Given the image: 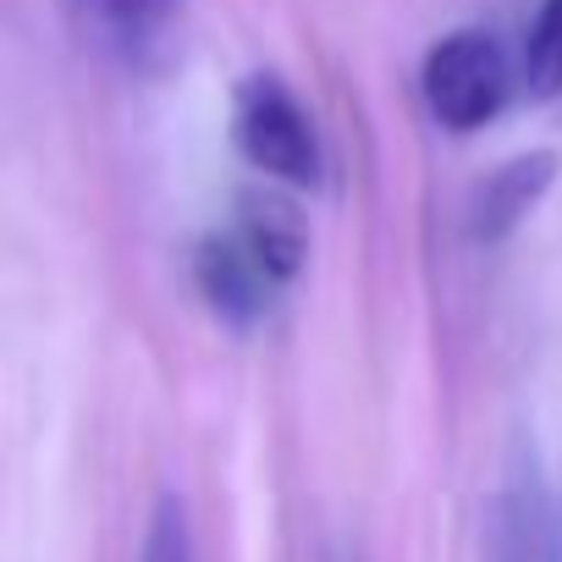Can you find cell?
I'll return each mask as SVG.
<instances>
[{
  "instance_id": "cell-1",
  "label": "cell",
  "mask_w": 562,
  "mask_h": 562,
  "mask_svg": "<svg viewBox=\"0 0 562 562\" xmlns=\"http://www.w3.org/2000/svg\"><path fill=\"white\" fill-rule=\"evenodd\" d=\"M232 144L265 182H281V188H315L321 182V133H315L310 111L299 105V94L270 72H254L237 83Z\"/></svg>"
},
{
  "instance_id": "cell-2",
  "label": "cell",
  "mask_w": 562,
  "mask_h": 562,
  "mask_svg": "<svg viewBox=\"0 0 562 562\" xmlns=\"http://www.w3.org/2000/svg\"><path fill=\"white\" fill-rule=\"evenodd\" d=\"M419 89H425L430 116L447 133H474V127H485L507 105V94H513V61L496 45V34H485V29H452V34H441L425 50Z\"/></svg>"
},
{
  "instance_id": "cell-3",
  "label": "cell",
  "mask_w": 562,
  "mask_h": 562,
  "mask_svg": "<svg viewBox=\"0 0 562 562\" xmlns=\"http://www.w3.org/2000/svg\"><path fill=\"white\" fill-rule=\"evenodd\" d=\"M193 276H199V293L204 304L232 321V326H248L270 310V299L281 293V281L270 276V265L248 248V237L232 226V232H215L199 243L193 254Z\"/></svg>"
},
{
  "instance_id": "cell-4",
  "label": "cell",
  "mask_w": 562,
  "mask_h": 562,
  "mask_svg": "<svg viewBox=\"0 0 562 562\" xmlns=\"http://www.w3.org/2000/svg\"><path fill=\"white\" fill-rule=\"evenodd\" d=\"M557 166H562L557 149H529V155L502 160V166L474 188V199H469V232H474V243H502V237H513V232L535 215V204L551 193Z\"/></svg>"
},
{
  "instance_id": "cell-5",
  "label": "cell",
  "mask_w": 562,
  "mask_h": 562,
  "mask_svg": "<svg viewBox=\"0 0 562 562\" xmlns=\"http://www.w3.org/2000/svg\"><path fill=\"white\" fill-rule=\"evenodd\" d=\"M491 562H557L551 507L535 474H518L496 507V551Z\"/></svg>"
},
{
  "instance_id": "cell-6",
  "label": "cell",
  "mask_w": 562,
  "mask_h": 562,
  "mask_svg": "<svg viewBox=\"0 0 562 562\" xmlns=\"http://www.w3.org/2000/svg\"><path fill=\"white\" fill-rule=\"evenodd\" d=\"M237 232L248 237V248L270 265V276L288 288V281L299 276L304 265V221L288 199H276V193H248L237 204Z\"/></svg>"
},
{
  "instance_id": "cell-7",
  "label": "cell",
  "mask_w": 562,
  "mask_h": 562,
  "mask_svg": "<svg viewBox=\"0 0 562 562\" xmlns=\"http://www.w3.org/2000/svg\"><path fill=\"white\" fill-rule=\"evenodd\" d=\"M83 18L111 50L138 56L155 45L160 23L171 18V0H83Z\"/></svg>"
},
{
  "instance_id": "cell-8",
  "label": "cell",
  "mask_w": 562,
  "mask_h": 562,
  "mask_svg": "<svg viewBox=\"0 0 562 562\" xmlns=\"http://www.w3.org/2000/svg\"><path fill=\"white\" fill-rule=\"evenodd\" d=\"M518 83L535 100H557L562 94V0H540V12H535V23L524 34Z\"/></svg>"
},
{
  "instance_id": "cell-9",
  "label": "cell",
  "mask_w": 562,
  "mask_h": 562,
  "mask_svg": "<svg viewBox=\"0 0 562 562\" xmlns=\"http://www.w3.org/2000/svg\"><path fill=\"white\" fill-rule=\"evenodd\" d=\"M138 562H193V524H188L182 496H171V491H166V496L155 502Z\"/></svg>"
}]
</instances>
